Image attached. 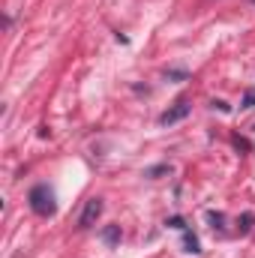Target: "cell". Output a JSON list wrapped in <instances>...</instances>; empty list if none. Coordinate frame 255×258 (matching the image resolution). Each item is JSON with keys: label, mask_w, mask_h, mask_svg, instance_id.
Masks as SVG:
<instances>
[{"label": "cell", "mask_w": 255, "mask_h": 258, "mask_svg": "<svg viewBox=\"0 0 255 258\" xmlns=\"http://www.w3.org/2000/svg\"><path fill=\"white\" fill-rule=\"evenodd\" d=\"M27 201H30V210L36 213V216H54V210H57V204H54V192H51V186L48 183H36L30 192H27Z\"/></svg>", "instance_id": "1"}, {"label": "cell", "mask_w": 255, "mask_h": 258, "mask_svg": "<svg viewBox=\"0 0 255 258\" xmlns=\"http://www.w3.org/2000/svg\"><path fill=\"white\" fill-rule=\"evenodd\" d=\"M99 216H102V198H90V201L84 204L81 216H78V228H90V225H96Z\"/></svg>", "instance_id": "2"}, {"label": "cell", "mask_w": 255, "mask_h": 258, "mask_svg": "<svg viewBox=\"0 0 255 258\" xmlns=\"http://www.w3.org/2000/svg\"><path fill=\"white\" fill-rule=\"evenodd\" d=\"M189 111H192V105L186 102V99H180V102H174V105H171L168 111H162V114H159V123H162V126L180 123V120H183V117H186Z\"/></svg>", "instance_id": "3"}, {"label": "cell", "mask_w": 255, "mask_h": 258, "mask_svg": "<svg viewBox=\"0 0 255 258\" xmlns=\"http://www.w3.org/2000/svg\"><path fill=\"white\" fill-rule=\"evenodd\" d=\"M120 237H123V234H120V225H105V228H102V243H105V246H117Z\"/></svg>", "instance_id": "4"}, {"label": "cell", "mask_w": 255, "mask_h": 258, "mask_svg": "<svg viewBox=\"0 0 255 258\" xmlns=\"http://www.w3.org/2000/svg\"><path fill=\"white\" fill-rule=\"evenodd\" d=\"M252 222H255V216H252V213H243V216L237 219V228H240V234H246V231L252 228Z\"/></svg>", "instance_id": "5"}, {"label": "cell", "mask_w": 255, "mask_h": 258, "mask_svg": "<svg viewBox=\"0 0 255 258\" xmlns=\"http://www.w3.org/2000/svg\"><path fill=\"white\" fill-rule=\"evenodd\" d=\"M165 78H171V81H186V78H189V72H183V69H168V72H165Z\"/></svg>", "instance_id": "6"}, {"label": "cell", "mask_w": 255, "mask_h": 258, "mask_svg": "<svg viewBox=\"0 0 255 258\" xmlns=\"http://www.w3.org/2000/svg\"><path fill=\"white\" fill-rule=\"evenodd\" d=\"M165 225H171V228H177V231H186V222H183L180 216H171V219H168Z\"/></svg>", "instance_id": "7"}, {"label": "cell", "mask_w": 255, "mask_h": 258, "mask_svg": "<svg viewBox=\"0 0 255 258\" xmlns=\"http://www.w3.org/2000/svg\"><path fill=\"white\" fill-rule=\"evenodd\" d=\"M186 252H192V255H195V252H201V249H198V240H195L192 234H186Z\"/></svg>", "instance_id": "8"}, {"label": "cell", "mask_w": 255, "mask_h": 258, "mask_svg": "<svg viewBox=\"0 0 255 258\" xmlns=\"http://www.w3.org/2000/svg\"><path fill=\"white\" fill-rule=\"evenodd\" d=\"M210 105H213V108H219L222 114H228V111H231V108H228V102H222V99H213Z\"/></svg>", "instance_id": "9"}, {"label": "cell", "mask_w": 255, "mask_h": 258, "mask_svg": "<svg viewBox=\"0 0 255 258\" xmlns=\"http://www.w3.org/2000/svg\"><path fill=\"white\" fill-rule=\"evenodd\" d=\"M255 105V93H246V96H243V108H252Z\"/></svg>", "instance_id": "10"}]
</instances>
